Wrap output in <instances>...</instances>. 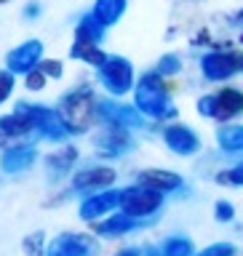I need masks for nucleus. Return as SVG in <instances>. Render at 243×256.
Returning <instances> with one entry per match:
<instances>
[{"label": "nucleus", "mask_w": 243, "mask_h": 256, "mask_svg": "<svg viewBox=\"0 0 243 256\" xmlns=\"http://www.w3.org/2000/svg\"><path fill=\"white\" fill-rule=\"evenodd\" d=\"M99 80L110 94L123 96L134 88V67L123 56H107V62L99 67Z\"/></svg>", "instance_id": "obj_7"}, {"label": "nucleus", "mask_w": 243, "mask_h": 256, "mask_svg": "<svg viewBox=\"0 0 243 256\" xmlns=\"http://www.w3.org/2000/svg\"><path fill=\"white\" fill-rule=\"evenodd\" d=\"M22 248L30 256H43V232H32V235L22 243Z\"/></svg>", "instance_id": "obj_27"}, {"label": "nucleus", "mask_w": 243, "mask_h": 256, "mask_svg": "<svg viewBox=\"0 0 243 256\" xmlns=\"http://www.w3.org/2000/svg\"><path fill=\"white\" fill-rule=\"evenodd\" d=\"M0 3H8V0H0Z\"/></svg>", "instance_id": "obj_37"}, {"label": "nucleus", "mask_w": 243, "mask_h": 256, "mask_svg": "<svg viewBox=\"0 0 243 256\" xmlns=\"http://www.w3.org/2000/svg\"><path fill=\"white\" fill-rule=\"evenodd\" d=\"M118 256H142V251H139V248H123V251H118Z\"/></svg>", "instance_id": "obj_34"}, {"label": "nucleus", "mask_w": 243, "mask_h": 256, "mask_svg": "<svg viewBox=\"0 0 243 256\" xmlns=\"http://www.w3.org/2000/svg\"><path fill=\"white\" fill-rule=\"evenodd\" d=\"M142 256H160V248H144V251H142Z\"/></svg>", "instance_id": "obj_35"}, {"label": "nucleus", "mask_w": 243, "mask_h": 256, "mask_svg": "<svg viewBox=\"0 0 243 256\" xmlns=\"http://www.w3.org/2000/svg\"><path fill=\"white\" fill-rule=\"evenodd\" d=\"M118 206H120V190L110 187V190L94 192V195L86 198L83 206H80V219L83 222H96L99 216H107L110 211H115Z\"/></svg>", "instance_id": "obj_15"}, {"label": "nucleus", "mask_w": 243, "mask_h": 256, "mask_svg": "<svg viewBox=\"0 0 243 256\" xmlns=\"http://www.w3.org/2000/svg\"><path fill=\"white\" fill-rule=\"evenodd\" d=\"M14 91V72L8 70H0V104H3Z\"/></svg>", "instance_id": "obj_30"}, {"label": "nucleus", "mask_w": 243, "mask_h": 256, "mask_svg": "<svg viewBox=\"0 0 243 256\" xmlns=\"http://www.w3.org/2000/svg\"><path fill=\"white\" fill-rule=\"evenodd\" d=\"M134 107L150 120H168L176 115V107L168 96V88L158 72H147L134 86Z\"/></svg>", "instance_id": "obj_1"}, {"label": "nucleus", "mask_w": 243, "mask_h": 256, "mask_svg": "<svg viewBox=\"0 0 243 256\" xmlns=\"http://www.w3.org/2000/svg\"><path fill=\"white\" fill-rule=\"evenodd\" d=\"M160 206H163V195L150 187L134 184V187L120 190V211L131 219H147L150 214L160 211Z\"/></svg>", "instance_id": "obj_4"}, {"label": "nucleus", "mask_w": 243, "mask_h": 256, "mask_svg": "<svg viewBox=\"0 0 243 256\" xmlns=\"http://www.w3.org/2000/svg\"><path fill=\"white\" fill-rule=\"evenodd\" d=\"M96 118L107 126H118V128H142L144 126V115L136 107H128V104H120V102H110L104 99L99 102L96 107Z\"/></svg>", "instance_id": "obj_9"}, {"label": "nucleus", "mask_w": 243, "mask_h": 256, "mask_svg": "<svg viewBox=\"0 0 243 256\" xmlns=\"http://www.w3.org/2000/svg\"><path fill=\"white\" fill-rule=\"evenodd\" d=\"M40 56H43V43H40V40H27V43L16 46L14 51H8V56H6L8 72H14V75H27V72L38 70Z\"/></svg>", "instance_id": "obj_13"}, {"label": "nucleus", "mask_w": 243, "mask_h": 256, "mask_svg": "<svg viewBox=\"0 0 243 256\" xmlns=\"http://www.w3.org/2000/svg\"><path fill=\"white\" fill-rule=\"evenodd\" d=\"M112 182H115V171L107 166H86L75 171L72 176V190L75 192H102L110 190Z\"/></svg>", "instance_id": "obj_12"}, {"label": "nucleus", "mask_w": 243, "mask_h": 256, "mask_svg": "<svg viewBox=\"0 0 243 256\" xmlns=\"http://www.w3.org/2000/svg\"><path fill=\"white\" fill-rule=\"evenodd\" d=\"M163 142H166L168 150L176 152V155H182V158L195 155V152L200 150L198 134L192 131V128H187V126H182V123H168L163 128Z\"/></svg>", "instance_id": "obj_14"}, {"label": "nucleus", "mask_w": 243, "mask_h": 256, "mask_svg": "<svg viewBox=\"0 0 243 256\" xmlns=\"http://www.w3.org/2000/svg\"><path fill=\"white\" fill-rule=\"evenodd\" d=\"M160 256H195V251H192V240L184 238V235L166 238L163 246H160Z\"/></svg>", "instance_id": "obj_24"}, {"label": "nucleus", "mask_w": 243, "mask_h": 256, "mask_svg": "<svg viewBox=\"0 0 243 256\" xmlns=\"http://www.w3.org/2000/svg\"><path fill=\"white\" fill-rule=\"evenodd\" d=\"M16 110L24 112L32 123H35L40 139H48V142H62L67 136V126L64 120L59 118V112L51 110V107H43V104H30V102H19Z\"/></svg>", "instance_id": "obj_5"}, {"label": "nucleus", "mask_w": 243, "mask_h": 256, "mask_svg": "<svg viewBox=\"0 0 243 256\" xmlns=\"http://www.w3.org/2000/svg\"><path fill=\"white\" fill-rule=\"evenodd\" d=\"M238 19H240V24H243V11H240V16H238Z\"/></svg>", "instance_id": "obj_36"}, {"label": "nucleus", "mask_w": 243, "mask_h": 256, "mask_svg": "<svg viewBox=\"0 0 243 256\" xmlns=\"http://www.w3.org/2000/svg\"><path fill=\"white\" fill-rule=\"evenodd\" d=\"M214 216L219 222H232V216H235V206L227 203V200H216V203H214Z\"/></svg>", "instance_id": "obj_29"}, {"label": "nucleus", "mask_w": 243, "mask_h": 256, "mask_svg": "<svg viewBox=\"0 0 243 256\" xmlns=\"http://www.w3.org/2000/svg\"><path fill=\"white\" fill-rule=\"evenodd\" d=\"M136 184L155 190V192H160V195H166V192H176V190L184 187V182H182L179 174L163 171V168H147V171H142L139 179H136Z\"/></svg>", "instance_id": "obj_16"}, {"label": "nucleus", "mask_w": 243, "mask_h": 256, "mask_svg": "<svg viewBox=\"0 0 243 256\" xmlns=\"http://www.w3.org/2000/svg\"><path fill=\"white\" fill-rule=\"evenodd\" d=\"M198 112L203 118H214V120H235L238 115H243V91L238 88H222L216 94L200 96L198 99Z\"/></svg>", "instance_id": "obj_3"}, {"label": "nucleus", "mask_w": 243, "mask_h": 256, "mask_svg": "<svg viewBox=\"0 0 243 256\" xmlns=\"http://www.w3.org/2000/svg\"><path fill=\"white\" fill-rule=\"evenodd\" d=\"M96 107H99V99H96L91 86H78L72 88L70 94L62 96L59 102V118L67 126V134H83L88 131L96 120Z\"/></svg>", "instance_id": "obj_2"}, {"label": "nucleus", "mask_w": 243, "mask_h": 256, "mask_svg": "<svg viewBox=\"0 0 243 256\" xmlns=\"http://www.w3.org/2000/svg\"><path fill=\"white\" fill-rule=\"evenodd\" d=\"M38 67H40V72H43L46 78H62V72H64L62 62H56V59H43Z\"/></svg>", "instance_id": "obj_31"}, {"label": "nucleus", "mask_w": 243, "mask_h": 256, "mask_svg": "<svg viewBox=\"0 0 243 256\" xmlns=\"http://www.w3.org/2000/svg\"><path fill=\"white\" fill-rule=\"evenodd\" d=\"M24 83H27L30 91H40V88L46 86V75H43V72H40V67H38V70H32V72H27V75H24Z\"/></svg>", "instance_id": "obj_32"}, {"label": "nucleus", "mask_w": 243, "mask_h": 256, "mask_svg": "<svg viewBox=\"0 0 243 256\" xmlns=\"http://www.w3.org/2000/svg\"><path fill=\"white\" fill-rule=\"evenodd\" d=\"M216 182L219 184H235V187H243V163H238L235 168H227V171L216 174Z\"/></svg>", "instance_id": "obj_26"}, {"label": "nucleus", "mask_w": 243, "mask_h": 256, "mask_svg": "<svg viewBox=\"0 0 243 256\" xmlns=\"http://www.w3.org/2000/svg\"><path fill=\"white\" fill-rule=\"evenodd\" d=\"M94 147H96V155L102 158H123L126 152L134 150V139L126 128L110 126L94 136Z\"/></svg>", "instance_id": "obj_11"}, {"label": "nucleus", "mask_w": 243, "mask_h": 256, "mask_svg": "<svg viewBox=\"0 0 243 256\" xmlns=\"http://www.w3.org/2000/svg\"><path fill=\"white\" fill-rule=\"evenodd\" d=\"M126 3H128V0H96V6H94L91 14H94V19L107 30V27H112V24L120 19V16H123Z\"/></svg>", "instance_id": "obj_19"}, {"label": "nucleus", "mask_w": 243, "mask_h": 256, "mask_svg": "<svg viewBox=\"0 0 243 256\" xmlns=\"http://www.w3.org/2000/svg\"><path fill=\"white\" fill-rule=\"evenodd\" d=\"M182 70V59L176 54H166V56H160V62H158V75L160 78H168V75H176V72Z\"/></svg>", "instance_id": "obj_25"}, {"label": "nucleus", "mask_w": 243, "mask_h": 256, "mask_svg": "<svg viewBox=\"0 0 243 256\" xmlns=\"http://www.w3.org/2000/svg\"><path fill=\"white\" fill-rule=\"evenodd\" d=\"M136 227H142V219H131V216H126V214H112L104 222L96 224V235L120 238V235H128V232L136 230Z\"/></svg>", "instance_id": "obj_18"}, {"label": "nucleus", "mask_w": 243, "mask_h": 256, "mask_svg": "<svg viewBox=\"0 0 243 256\" xmlns=\"http://www.w3.org/2000/svg\"><path fill=\"white\" fill-rule=\"evenodd\" d=\"M35 139H40L35 123L24 115V112L14 110L11 115L0 118V150H11L19 144H32Z\"/></svg>", "instance_id": "obj_6"}, {"label": "nucleus", "mask_w": 243, "mask_h": 256, "mask_svg": "<svg viewBox=\"0 0 243 256\" xmlns=\"http://www.w3.org/2000/svg\"><path fill=\"white\" fill-rule=\"evenodd\" d=\"M70 56H72V59H80V62L91 64V67H96V70H99L102 64L107 62V54H104L99 46H83V43H75V46H72Z\"/></svg>", "instance_id": "obj_23"}, {"label": "nucleus", "mask_w": 243, "mask_h": 256, "mask_svg": "<svg viewBox=\"0 0 243 256\" xmlns=\"http://www.w3.org/2000/svg\"><path fill=\"white\" fill-rule=\"evenodd\" d=\"M24 14H27V16H30V19H35V16L40 14V6H38V3H30L27 8H24Z\"/></svg>", "instance_id": "obj_33"}, {"label": "nucleus", "mask_w": 243, "mask_h": 256, "mask_svg": "<svg viewBox=\"0 0 243 256\" xmlns=\"http://www.w3.org/2000/svg\"><path fill=\"white\" fill-rule=\"evenodd\" d=\"M38 152L32 144H19V147H11L3 152V158H0V166H3L6 174H19V171H27V168L35 163Z\"/></svg>", "instance_id": "obj_17"}, {"label": "nucleus", "mask_w": 243, "mask_h": 256, "mask_svg": "<svg viewBox=\"0 0 243 256\" xmlns=\"http://www.w3.org/2000/svg\"><path fill=\"white\" fill-rule=\"evenodd\" d=\"M104 38V27L94 19V14L83 16L75 27V43H83V46H99Z\"/></svg>", "instance_id": "obj_20"}, {"label": "nucleus", "mask_w": 243, "mask_h": 256, "mask_svg": "<svg viewBox=\"0 0 243 256\" xmlns=\"http://www.w3.org/2000/svg\"><path fill=\"white\" fill-rule=\"evenodd\" d=\"M99 246L91 235H80V232H64L46 248V256H96Z\"/></svg>", "instance_id": "obj_10"}, {"label": "nucleus", "mask_w": 243, "mask_h": 256, "mask_svg": "<svg viewBox=\"0 0 243 256\" xmlns=\"http://www.w3.org/2000/svg\"><path fill=\"white\" fill-rule=\"evenodd\" d=\"M200 70H203V78L211 80V83L230 80L232 75L243 72V54L240 51H211L200 59Z\"/></svg>", "instance_id": "obj_8"}, {"label": "nucleus", "mask_w": 243, "mask_h": 256, "mask_svg": "<svg viewBox=\"0 0 243 256\" xmlns=\"http://www.w3.org/2000/svg\"><path fill=\"white\" fill-rule=\"evenodd\" d=\"M216 142H219V150L227 152V155H235L243 152V126H222L216 131Z\"/></svg>", "instance_id": "obj_22"}, {"label": "nucleus", "mask_w": 243, "mask_h": 256, "mask_svg": "<svg viewBox=\"0 0 243 256\" xmlns=\"http://www.w3.org/2000/svg\"><path fill=\"white\" fill-rule=\"evenodd\" d=\"M195 256H235V246L232 243H214V246L203 248V251L195 254Z\"/></svg>", "instance_id": "obj_28"}, {"label": "nucleus", "mask_w": 243, "mask_h": 256, "mask_svg": "<svg viewBox=\"0 0 243 256\" xmlns=\"http://www.w3.org/2000/svg\"><path fill=\"white\" fill-rule=\"evenodd\" d=\"M75 163H78V150L75 147H64V150H59V152H54V155L46 158V166H48V171H51L54 179L70 174Z\"/></svg>", "instance_id": "obj_21"}]
</instances>
